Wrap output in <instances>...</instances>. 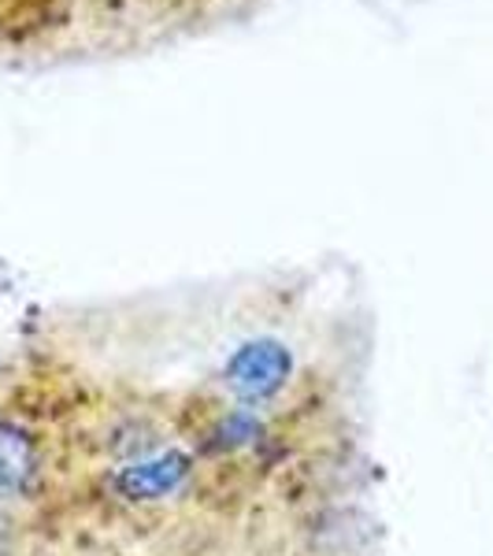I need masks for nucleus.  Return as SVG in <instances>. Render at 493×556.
<instances>
[{"instance_id": "7ed1b4c3", "label": "nucleus", "mask_w": 493, "mask_h": 556, "mask_svg": "<svg viewBox=\"0 0 493 556\" xmlns=\"http://www.w3.org/2000/svg\"><path fill=\"white\" fill-rule=\"evenodd\" d=\"M41 442L20 419H0V508L20 505L41 482Z\"/></svg>"}, {"instance_id": "20e7f679", "label": "nucleus", "mask_w": 493, "mask_h": 556, "mask_svg": "<svg viewBox=\"0 0 493 556\" xmlns=\"http://www.w3.org/2000/svg\"><path fill=\"white\" fill-rule=\"evenodd\" d=\"M0 556H15V531L4 519H0Z\"/></svg>"}, {"instance_id": "f03ea898", "label": "nucleus", "mask_w": 493, "mask_h": 556, "mask_svg": "<svg viewBox=\"0 0 493 556\" xmlns=\"http://www.w3.org/2000/svg\"><path fill=\"white\" fill-rule=\"evenodd\" d=\"M193 456L190 453H152L146 460L119 464L112 475V486L123 501L134 505H152V501L175 497L193 479Z\"/></svg>"}, {"instance_id": "f257e3e1", "label": "nucleus", "mask_w": 493, "mask_h": 556, "mask_svg": "<svg viewBox=\"0 0 493 556\" xmlns=\"http://www.w3.org/2000/svg\"><path fill=\"white\" fill-rule=\"evenodd\" d=\"M293 379V353L282 338L253 334L223 361L219 382L241 408H267Z\"/></svg>"}]
</instances>
